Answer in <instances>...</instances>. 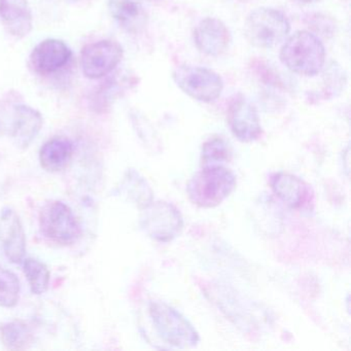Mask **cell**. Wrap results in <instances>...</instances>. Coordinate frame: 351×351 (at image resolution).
<instances>
[{
	"mask_svg": "<svg viewBox=\"0 0 351 351\" xmlns=\"http://www.w3.org/2000/svg\"><path fill=\"white\" fill-rule=\"evenodd\" d=\"M132 77L128 75H116L104 82L90 98L92 110L97 112H106L112 104L132 87Z\"/></svg>",
	"mask_w": 351,
	"mask_h": 351,
	"instance_id": "cell-16",
	"label": "cell"
},
{
	"mask_svg": "<svg viewBox=\"0 0 351 351\" xmlns=\"http://www.w3.org/2000/svg\"><path fill=\"white\" fill-rule=\"evenodd\" d=\"M123 56L122 47L114 40H99L87 45L82 51V71L88 79H100L110 75L120 64Z\"/></svg>",
	"mask_w": 351,
	"mask_h": 351,
	"instance_id": "cell-8",
	"label": "cell"
},
{
	"mask_svg": "<svg viewBox=\"0 0 351 351\" xmlns=\"http://www.w3.org/2000/svg\"><path fill=\"white\" fill-rule=\"evenodd\" d=\"M108 10L119 25L131 34L147 25V12L141 0H108Z\"/></svg>",
	"mask_w": 351,
	"mask_h": 351,
	"instance_id": "cell-15",
	"label": "cell"
},
{
	"mask_svg": "<svg viewBox=\"0 0 351 351\" xmlns=\"http://www.w3.org/2000/svg\"><path fill=\"white\" fill-rule=\"evenodd\" d=\"M173 80L184 93L201 102L215 101L223 89L221 77L205 67L182 65L174 71Z\"/></svg>",
	"mask_w": 351,
	"mask_h": 351,
	"instance_id": "cell-6",
	"label": "cell"
},
{
	"mask_svg": "<svg viewBox=\"0 0 351 351\" xmlns=\"http://www.w3.org/2000/svg\"><path fill=\"white\" fill-rule=\"evenodd\" d=\"M24 273L32 293L43 295L48 291L50 285V271L44 263L36 258H26L24 261Z\"/></svg>",
	"mask_w": 351,
	"mask_h": 351,
	"instance_id": "cell-21",
	"label": "cell"
},
{
	"mask_svg": "<svg viewBox=\"0 0 351 351\" xmlns=\"http://www.w3.org/2000/svg\"><path fill=\"white\" fill-rule=\"evenodd\" d=\"M233 151L231 145L226 139L215 137L204 143L201 159L205 166L221 165L231 161Z\"/></svg>",
	"mask_w": 351,
	"mask_h": 351,
	"instance_id": "cell-22",
	"label": "cell"
},
{
	"mask_svg": "<svg viewBox=\"0 0 351 351\" xmlns=\"http://www.w3.org/2000/svg\"><path fill=\"white\" fill-rule=\"evenodd\" d=\"M0 337L3 344L13 350L27 348L32 340V330L21 320H14L0 326Z\"/></svg>",
	"mask_w": 351,
	"mask_h": 351,
	"instance_id": "cell-20",
	"label": "cell"
},
{
	"mask_svg": "<svg viewBox=\"0 0 351 351\" xmlns=\"http://www.w3.org/2000/svg\"><path fill=\"white\" fill-rule=\"evenodd\" d=\"M73 145L69 139L55 137L47 141L40 151L42 167L49 172L64 169L73 158Z\"/></svg>",
	"mask_w": 351,
	"mask_h": 351,
	"instance_id": "cell-18",
	"label": "cell"
},
{
	"mask_svg": "<svg viewBox=\"0 0 351 351\" xmlns=\"http://www.w3.org/2000/svg\"><path fill=\"white\" fill-rule=\"evenodd\" d=\"M158 1H160V0H158Z\"/></svg>",
	"mask_w": 351,
	"mask_h": 351,
	"instance_id": "cell-25",
	"label": "cell"
},
{
	"mask_svg": "<svg viewBox=\"0 0 351 351\" xmlns=\"http://www.w3.org/2000/svg\"><path fill=\"white\" fill-rule=\"evenodd\" d=\"M194 40L201 52L217 57L229 48L231 34L223 21L217 18H206L197 25Z\"/></svg>",
	"mask_w": 351,
	"mask_h": 351,
	"instance_id": "cell-12",
	"label": "cell"
},
{
	"mask_svg": "<svg viewBox=\"0 0 351 351\" xmlns=\"http://www.w3.org/2000/svg\"><path fill=\"white\" fill-rule=\"evenodd\" d=\"M43 116L26 104L14 106L11 134L18 147L26 149L36 138L43 127Z\"/></svg>",
	"mask_w": 351,
	"mask_h": 351,
	"instance_id": "cell-13",
	"label": "cell"
},
{
	"mask_svg": "<svg viewBox=\"0 0 351 351\" xmlns=\"http://www.w3.org/2000/svg\"><path fill=\"white\" fill-rule=\"evenodd\" d=\"M297 1L301 3H317L318 0H297Z\"/></svg>",
	"mask_w": 351,
	"mask_h": 351,
	"instance_id": "cell-24",
	"label": "cell"
},
{
	"mask_svg": "<svg viewBox=\"0 0 351 351\" xmlns=\"http://www.w3.org/2000/svg\"><path fill=\"white\" fill-rule=\"evenodd\" d=\"M118 192L141 210L149 206L154 201V192L151 186L135 169H128L125 173Z\"/></svg>",
	"mask_w": 351,
	"mask_h": 351,
	"instance_id": "cell-19",
	"label": "cell"
},
{
	"mask_svg": "<svg viewBox=\"0 0 351 351\" xmlns=\"http://www.w3.org/2000/svg\"><path fill=\"white\" fill-rule=\"evenodd\" d=\"M228 120L232 132L242 143H252L262 135L258 110L243 97L234 100Z\"/></svg>",
	"mask_w": 351,
	"mask_h": 351,
	"instance_id": "cell-11",
	"label": "cell"
},
{
	"mask_svg": "<svg viewBox=\"0 0 351 351\" xmlns=\"http://www.w3.org/2000/svg\"><path fill=\"white\" fill-rule=\"evenodd\" d=\"M0 18L16 38L27 36L34 28V16L27 0H0Z\"/></svg>",
	"mask_w": 351,
	"mask_h": 351,
	"instance_id": "cell-14",
	"label": "cell"
},
{
	"mask_svg": "<svg viewBox=\"0 0 351 351\" xmlns=\"http://www.w3.org/2000/svg\"><path fill=\"white\" fill-rule=\"evenodd\" d=\"M40 226L45 237L58 244L75 243L81 236V227L75 213L61 201H53L42 209Z\"/></svg>",
	"mask_w": 351,
	"mask_h": 351,
	"instance_id": "cell-7",
	"label": "cell"
},
{
	"mask_svg": "<svg viewBox=\"0 0 351 351\" xmlns=\"http://www.w3.org/2000/svg\"><path fill=\"white\" fill-rule=\"evenodd\" d=\"M236 184L235 174L225 166H205L191 178L186 193L193 204L202 208H213L231 195Z\"/></svg>",
	"mask_w": 351,
	"mask_h": 351,
	"instance_id": "cell-1",
	"label": "cell"
},
{
	"mask_svg": "<svg viewBox=\"0 0 351 351\" xmlns=\"http://www.w3.org/2000/svg\"><path fill=\"white\" fill-rule=\"evenodd\" d=\"M141 226L149 238L167 243L180 235L184 217L178 207L166 201H156L143 209Z\"/></svg>",
	"mask_w": 351,
	"mask_h": 351,
	"instance_id": "cell-5",
	"label": "cell"
},
{
	"mask_svg": "<svg viewBox=\"0 0 351 351\" xmlns=\"http://www.w3.org/2000/svg\"><path fill=\"white\" fill-rule=\"evenodd\" d=\"M20 298V282L18 277L10 270L0 266V306L13 308Z\"/></svg>",
	"mask_w": 351,
	"mask_h": 351,
	"instance_id": "cell-23",
	"label": "cell"
},
{
	"mask_svg": "<svg viewBox=\"0 0 351 351\" xmlns=\"http://www.w3.org/2000/svg\"><path fill=\"white\" fill-rule=\"evenodd\" d=\"M271 186L274 194L291 208L301 207L307 195V188L303 180L285 172L273 176Z\"/></svg>",
	"mask_w": 351,
	"mask_h": 351,
	"instance_id": "cell-17",
	"label": "cell"
},
{
	"mask_svg": "<svg viewBox=\"0 0 351 351\" xmlns=\"http://www.w3.org/2000/svg\"><path fill=\"white\" fill-rule=\"evenodd\" d=\"M73 56L71 48L63 40L48 38L40 42L30 55V66L38 75L57 73L65 66Z\"/></svg>",
	"mask_w": 351,
	"mask_h": 351,
	"instance_id": "cell-9",
	"label": "cell"
},
{
	"mask_svg": "<svg viewBox=\"0 0 351 351\" xmlns=\"http://www.w3.org/2000/svg\"><path fill=\"white\" fill-rule=\"evenodd\" d=\"M291 26L281 12L260 8L248 15L244 25L246 38L252 46L269 49L282 43L289 36Z\"/></svg>",
	"mask_w": 351,
	"mask_h": 351,
	"instance_id": "cell-4",
	"label": "cell"
},
{
	"mask_svg": "<svg viewBox=\"0 0 351 351\" xmlns=\"http://www.w3.org/2000/svg\"><path fill=\"white\" fill-rule=\"evenodd\" d=\"M0 245L5 256L15 264L23 261L26 252V236L19 215L5 207L0 215Z\"/></svg>",
	"mask_w": 351,
	"mask_h": 351,
	"instance_id": "cell-10",
	"label": "cell"
},
{
	"mask_svg": "<svg viewBox=\"0 0 351 351\" xmlns=\"http://www.w3.org/2000/svg\"><path fill=\"white\" fill-rule=\"evenodd\" d=\"M280 60L293 73L311 77L324 69L326 50L319 38L311 32H298L283 45Z\"/></svg>",
	"mask_w": 351,
	"mask_h": 351,
	"instance_id": "cell-2",
	"label": "cell"
},
{
	"mask_svg": "<svg viewBox=\"0 0 351 351\" xmlns=\"http://www.w3.org/2000/svg\"><path fill=\"white\" fill-rule=\"evenodd\" d=\"M149 313L158 336L178 348H193L200 341L195 326L176 308L165 302H151Z\"/></svg>",
	"mask_w": 351,
	"mask_h": 351,
	"instance_id": "cell-3",
	"label": "cell"
}]
</instances>
